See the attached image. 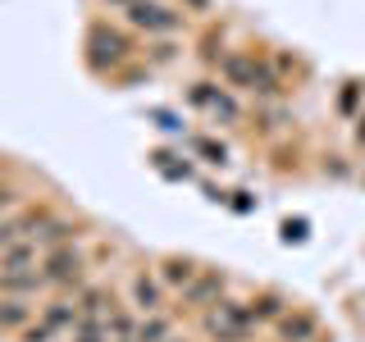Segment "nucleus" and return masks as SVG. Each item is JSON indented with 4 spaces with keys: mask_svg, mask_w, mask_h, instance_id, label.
<instances>
[{
    "mask_svg": "<svg viewBox=\"0 0 365 342\" xmlns=\"http://www.w3.org/2000/svg\"><path fill=\"white\" fill-rule=\"evenodd\" d=\"M37 274H41V288L46 292H83L87 288V260H83V251H78L73 242L46 251Z\"/></svg>",
    "mask_w": 365,
    "mask_h": 342,
    "instance_id": "nucleus-1",
    "label": "nucleus"
},
{
    "mask_svg": "<svg viewBox=\"0 0 365 342\" xmlns=\"http://www.w3.org/2000/svg\"><path fill=\"white\" fill-rule=\"evenodd\" d=\"M205 333H210L215 342H247L251 333H256V319H251V311H247V301H215L210 311H205Z\"/></svg>",
    "mask_w": 365,
    "mask_h": 342,
    "instance_id": "nucleus-2",
    "label": "nucleus"
},
{
    "mask_svg": "<svg viewBox=\"0 0 365 342\" xmlns=\"http://www.w3.org/2000/svg\"><path fill=\"white\" fill-rule=\"evenodd\" d=\"M220 73H224V83H233L242 91H260V96L279 91V78L269 73V64H260L256 55H242V51H228L220 60Z\"/></svg>",
    "mask_w": 365,
    "mask_h": 342,
    "instance_id": "nucleus-3",
    "label": "nucleus"
},
{
    "mask_svg": "<svg viewBox=\"0 0 365 342\" xmlns=\"http://www.w3.org/2000/svg\"><path fill=\"white\" fill-rule=\"evenodd\" d=\"M123 19H128V28L155 32V37H174V32L182 28V14H174V9L160 5V0H133V5L123 9Z\"/></svg>",
    "mask_w": 365,
    "mask_h": 342,
    "instance_id": "nucleus-4",
    "label": "nucleus"
},
{
    "mask_svg": "<svg viewBox=\"0 0 365 342\" xmlns=\"http://www.w3.org/2000/svg\"><path fill=\"white\" fill-rule=\"evenodd\" d=\"M87 60H91V68H106V64H123L133 55V46H128V37H123L119 28H110V23H96V28L87 32Z\"/></svg>",
    "mask_w": 365,
    "mask_h": 342,
    "instance_id": "nucleus-5",
    "label": "nucleus"
},
{
    "mask_svg": "<svg viewBox=\"0 0 365 342\" xmlns=\"http://www.w3.org/2000/svg\"><path fill=\"white\" fill-rule=\"evenodd\" d=\"M224 292H228V274H220V269H201L197 279L182 288V301H187V306H205V311H210L215 301H224Z\"/></svg>",
    "mask_w": 365,
    "mask_h": 342,
    "instance_id": "nucleus-6",
    "label": "nucleus"
},
{
    "mask_svg": "<svg viewBox=\"0 0 365 342\" xmlns=\"http://www.w3.org/2000/svg\"><path fill=\"white\" fill-rule=\"evenodd\" d=\"M187 96H192V105L210 110L215 119H224V123H237V114H242V110H237V100L228 96V91H220V87H210V83H197V87L187 91Z\"/></svg>",
    "mask_w": 365,
    "mask_h": 342,
    "instance_id": "nucleus-7",
    "label": "nucleus"
},
{
    "mask_svg": "<svg viewBox=\"0 0 365 342\" xmlns=\"http://www.w3.org/2000/svg\"><path fill=\"white\" fill-rule=\"evenodd\" d=\"M32 319H37L32 296H0V333H23Z\"/></svg>",
    "mask_w": 365,
    "mask_h": 342,
    "instance_id": "nucleus-8",
    "label": "nucleus"
},
{
    "mask_svg": "<svg viewBox=\"0 0 365 342\" xmlns=\"http://www.w3.org/2000/svg\"><path fill=\"white\" fill-rule=\"evenodd\" d=\"M128 301L142 315H155L160 306H165V283L151 279V274H133V279H128Z\"/></svg>",
    "mask_w": 365,
    "mask_h": 342,
    "instance_id": "nucleus-9",
    "label": "nucleus"
},
{
    "mask_svg": "<svg viewBox=\"0 0 365 342\" xmlns=\"http://www.w3.org/2000/svg\"><path fill=\"white\" fill-rule=\"evenodd\" d=\"M37 265H41V247L32 242V237L0 251V274H28V269H37Z\"/></svg>",
    "mask_w": 365,
    "mask_h": 342,
    "instance_id": "nucleus-10",
    "label": "nucleus"
},
{
    "mask_svg": "<svg viewBox=\"0 0 365 342\" xmlns=\"http://www.w3.org/2000/svg\"><path fill=\"white\" fill-rule=\"evenodd\" d=\"M41 319L55 328V333H73L78 328V296H55V301H46Z\"/></svg>",
    "mask_w": 365,
    "mask_h": 342,
    "instance_id": "nucleus-11",
    "label": "nucleus"
},
{
    "mask_svg": "<svg viewBox=\"0 0 365 342\" xmlns=\"http://www.w3.org/2000/svg\"><path fill=\"white\" fill-rule=\"evenodd\" d=\"M274 328H279L283 342H311V338L319 333V319H315V315H302V311H288Z\"/></svg>",
    "mask_w": 365,
    "mask_h": 342,
    "instance_id": "nucleus-12",
    "label": "nucleus"
},
{
    "mask_svg": "<svg viewBox=\"0 0 365 342\" xmlns=\"http://www.w3.org/2000/svg\"><path fill=\"white\" fill-rule=\"evenodd\" d=\"M247 311H251L256 324H279V319L288 315V301H283L279 292H260V296H251V301H247Z\"/></svg>",
    "mask_w": 365,
    "mask_h": 342,
    "instance_id": "nucleus-13",
    "label": "nucleus"
},
{
    "mask_svg": "<svg viewBox=\"0 0 365 342\" xmlns=\"http://www.w3.org/2000/svg\"><path fill=\"white\" fill-rule=\"evenodd\" d=\"M73 296H78V319H106L114 311V296L106 288H83Z\"/></svg>",
    "mask_w": 365,
    "mask_h": 342,
    "instance_id": "nucleus-14",
    "label": "nucleus"
},
{
    "mask_svg": "<svg viewBox=\"0 0 365 342\" xmlns=\"http://www.w3.org/2000/svg\"><path fill=\"white\" fill-rule=\"evenodd\" d=\"M37 292H46L37 269H28V274H0V296H32V301H37Z\"/></svg>",
    "mask_w": 365,
    "mask_h": 342,
    "instance_id": "nucleus-15",
    "label": "nucleus"
},
{
    "mask_svg": "<svg viewBox=\"0 0 365 342\" xmlns=\"http://www.w3.org/2000/svg\"><path fill=\"white\" fill-rule=\"evenodd\" d=\"M197 265H192V260H178V256H169V260H160V283H165V288H187L192 279H197Z\"/></svg>",
    "mask_w": 365,
    "mask_h": 342,
    "instance_id": "nucleus-16",
    "label": "nucleus"
},
{
    "mask_svg": "<svg viewBox=\"0 0 365 342\" xmlns=\"http://www.w3.org/2000/svg\"><path fill=\"white\" fill-rule=\"evenodd\" d=\"M174 338V324H169V315H142L137 319V333H133V342H169Z\"/></svg>",
    "mask_w": 365,
    "mask_h": 342,
    "instance_id": "nucleus-17",
    "label": "nucleus"
},
{
    "mask_svg": "<svg viewBox=\"0 0 365 342\" xmlns=\"http://www.w3.org/2000/svg\"><path fill=\"white\" fill-rule=\"evenodd\" d=\"M68 342H114L106 319H78V328L68 333Z\"/></svg>",
    "mask_w": 365,
    "mask_h": 342,
    "instance_id": "nucleus-18",
    "label": "nucleus"
},
{
    "mask_svg": "<svg viewBox=\"0 0 365 342\" xmlns=\"http://www.w3.org/2000/svg\"><path fill=\"white\" fill-rule=\"evenodd\" d=\"M106 328H110V338H133L137 333V319H133V311L114 306V311L106 315Z\"/></svg>",
    "mask_w": 365,
    "mask_h": 342,
    "instance_id": "nucleus-19",
    "label": "nucleus"
},
{
    "mask_svg": "<svg viewBox=\"0 0 365 342\" xmlns=\"http://www.w3.org/2000/svg\"><path fill=\"white\" fill-rule=\"evenodd\" d=\"M19 338H23V342H51V338H55V328H51V324H46V319L37 315V319H32V324L23 328Z\"/></svg>",
    "mask_w": 365,
    "mask_h": 342,
    "instance_id": "nucleus-20",
    "label": "nucleus"
},
{
    "mask_svg": "<svg viewBox=\"0 0 365 342\" xmlns=\"http://www.w3.org/2000/svg\"><path fill=\"white\" fill-rule=\"evenodd\" d=\"M192 146H197V151H201L205 160H215V165H224V160H228V151H224L220 142H210V137H197V142H192Z\"/></svg>",
    "mask_w": 365,
    "mask_h": 342,
    "instance_id": "nucleus-21",
    "label": "nucleus"
},
{
    "mask_svg": "<svg viewBox=\"0 0 365 342\" xmlns=\"http://www.w3.org/2000/svg\"><path fill=\"white\" fill-rule=\"evenodd\" d=\"M19 210V192L9 187V182H0V219H5V214H14Z\"/></svg>",
    "mask_w": 365,
    "mask_h": 342,
    "instance_id": "nucleus-22",
    "label": "nucleus"
},
{
    "mask_svg": "<svg viewBox=\"0 0 365 342\" xmlns=\"http://www.w3.org/2000/svg\"><path fill=\"white\" fill-rule=\"evenodd\" d=\"M356 137H361V142H365V114H361V123H356Z\"/></svg>",
    "mask_w": 365,
    "mask_h": 342,
    "instance_id": "nucleus-23",
    "label": "nucleus"
},
{
    "mask_svg": "<svg viewBox=\"0 0 365 342\" xmlns=\"http://www.w3.org/2000/svg\"><path fill=\"white\" fill-rule=\"evenodd\" d=\"M187 5H197V9H205V0H187Z\"/></svg>",
    "mask_w": 365,
    "mask_h": 342,
    "instance_id": "nucleus-24",
    "label": "nucleus"
},
{
    "mask_svg": "<svg viewBox=\"0 0 365 342\" xmlns=\"http://www.w3.org/2000/svg\"><path fill=\"white\" fill-rule=\"evenodd\" d=\"M114 5H123V9H128V5H133V0H114Z\"/></svg>",
    "mask_w": 365,
    "mask_h": 342,
    "instance_id": "nucleus-25",
    "label": "nucleus"
},
{
    "mask_svg": "<svg viewBox=\"0 0 365 342\" xmlns=\"http://www.w3.org/2000/svg\"><path fill=\"white\" fill-rule=\"evenodd\" d=\"M169 342H187V338H178V333H174V338H169Z\"/></svg>",
    "mask_w": 365,
    "mask_h": 342,
    "instance_id": "nucleus-26",
    "label": "nucleus"
},
{
    "mask_svg": "<svg viewBox=\"0 0 365 342\" xmlns=\"http://www.w3.org/2000/svg\"><path fill=\"white\" fill-rule=\"evenodd\" d=\"M114 342H133V338H114Z\"/></svg>",
    "mask_w": 365,
    "mask_h": 342,
    "instance_id": "nucleus-27",
    "label": "nucleus"
}]
</instances>
